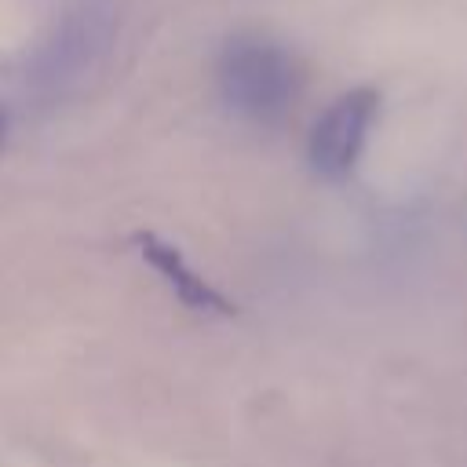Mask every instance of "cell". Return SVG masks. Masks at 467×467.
I'll return each mask as SVG.
<instances>
[{"mask_svg":"<svg viewBox=\"0 0 467 467\" xmlns=\"http://www.w3.org/2000/svg\"><path fill=\"white\" fill-rule=\"evenodd\" d=\"M223 102L255 120V124H281L303 88L299 62L266 36H234L215 66Z\"/></svg>","mask_w":467,"mask_h":467,"instance_id":"1","label":"cell"},{"mask_svg":"<svg viewBox=\"0 0 467 467\" xmlns=\"http://www.w3.org/2000/svg\"><path fill=\"white\" fill-rule=\"evenodd\" d=\"M376 113H379V91L361 84V88H350L343 91L317 120H314V131H310V142H306V157H310V168L328 179V182H339L354 171L365 142H368V131L376 124Z\"/></svg>","mask_w":467,"mask_h":467,"instance_id":"2","label":"cell"},{"mask_svg":"<svg viewBox=\"0 0 467 467\" xmlns=\"http://www.w3.org/2000/svg\"><path fill=\"white\" fill-rule=\"evenodd\" d=\"M131 244H135V252L164 277V285L175 292V299H179L182 306L201 310V314H215V317H237V306H234L219 288H212V285L182 259L179 244L157 237L153 230H135V234H131Z\"/></svg>","mask_w":467,"mask_h":467,"instance_id":"3","label":"cell"},{"mask_svg":"<svg viewBox=\"0 0 467 467\" xmlns=\"http://www.w3.org/2000/svg\"><path fill=\"white\" fill-rule=\"evenodd\" d=\"M4 139H7V113L0 109V150H4Z\"/></svg>","mask_w":467,"mask_h":467,"instance_id":"4","label":"cell"}]
</instances>
